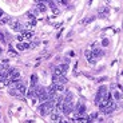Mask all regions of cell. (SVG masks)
Here are the masks:
<instances>
[{"mask_svg":"<svg viewBox=\"0 0 123 123\" xmlns=\"http://www.w3.org/2000/svg\"><path fill=\"white\" fill-rule=\"evenodd\" d=\"M52 110H54V103L49 102V100L42 102V103L39 105V107H37V111H39V114L42 115V117H47Z\"/></svg>","mask_w":123,"mask_h":123,"instance_id":"obj_1","label":"cell"},{"mask_svg":"<svg viewBox=\"0 0 123 123\" xmlns=\"http://www.w3.org/2000/svg\"><path fill=\"white\" fill-rule=\"evenodd\" d=\"M106 92H107V87L100 86V87L98 88V92H96V96H95V103H96V105H99V102H100L102 96L105 95Z\"/></svg>","mask_w":123,"mask_h":123,"instance_id":"obj_2","label":"cell"},{"mask_svg":"<svg viewBox=\"0 0 123 123\" xmlns=\"http://www.w3.org/2000/svg\"><path fill=\"white\" fill-rule=\"evenodd\" d=\"M15 88H16V91H18L19 95H24L25 92H27V87H25L24 84L20 82V80L15 82Z\"/></svg>","mask_w":123,"mask_h":123,"instance_id":"obj_3","label":"cell"},{"mask_svg":"<svg viewBox=\"0 0 123 123\" xmlns=\"http://www.w3.org/2000/svg\"><path fill=\"white\" fill-rule=\"evenodd\" d=\"M9 79H11V82H13V83H15V82H18V80L20 79V72H19L18 70H15V68H13V71L9 74Z\"/></svg>","mask_w":123,"mask_h":123,"instance_id":"obj_4","label":"cell"},{"mask_svg":"<svg viewBox=\"0 0 123 123\" xmlns=\"http://www.w3.org/2000/svg\"><path fill=\"white\" fill-rule=\"evenodd\" d=\"M110 13V8L108 7H100L99 8V18H106Z\"/></svg>","mask_w":123,"mask_h":123,"instance_id":"obj_5","label":"cell"},{"mask_svg":"<svg viewBox=\"0 0 123 123\" xmlns=\"http://www.w3.org/2000/svg\"><path fill=\"white\" fill-rule=\"evenodd\" d=\"M22 35H23V39L28 42V40L32 39V36H34V32H32V31H28V30H27V31H23Z\"/></svg>","mask_w":123,"mask_h":123,"instance_id":"obj_6","label":"cell"},{"mask_svg":"<svg viewBox=\"0 0 123 123\" xmlns=\"http://www.w3.org/2000/svg\"><path fill=\"white\" fill-rule=\"evenodd\" d=\"M36 11H37V12H42V13L46 12V11H47V6L44 4V1H43V3L37 4V6H36Z\"/></svg>","mask_w":123,"mask_h":123,"instance_id":"obj_7","label":"cell"},{"mask_svg":"<svg viewBox=\"0 0 123 123\" xmlns=\"http://www.w3.org/2000/svg\"><path fill=\"white\" fill-rule=\"evenodd\" d=\"M16 48L19 49V51H23V49H25V48H30V43L28 42H25V43H18V46H16Z\"/></svg>","mask_w":123,"mask_h":123,"instance_id":"obj_8","label":"cell"},{"mask_svg":"<svg viewBox=\"0 0 123 123\" xmlns=\"http://www.w3.org/2000/svg\"><path fill=\"white\" fill-rule=\"evenodd\" d=\"M11 23V28H12L13 31H20L22 30V24L19 22H9Z\"/></svg>","mask_w":123,"mask_h":123,"instance_id":"obj_9","label":"cell"},{"mask_svg":"<svg viewBox=\"0 0 123 123\" xmlns=\"http://www.w3.org/2000/svg\"><path fill=\"white\" fill-rule=\"evenodd\" d=\"M36 83H37V76L36 75H32V76H31V87H35Z\"/></svg>","mask_w":123,"mask_h":123,"instance_id":"obj_10","label":"cell"},{"mask_svg":"<svg viewBox=\"0 0 123 123\" xmlns=\"http://www.w3.org/2000/svg\"><path fill=\"white\" fill-rule=\"evenodd\" d=\"M25 94H27V95L30 96V98H34V96H35V87H31V88L28 90V91L25 92Z\"/></svg>","mask_w":123,"mask_h":123,"instance_id":"obj_11","label":"cell"},{"mask_svg":"<svg viewBox=\"0 0 123 123\" xmlns=\"http://www.w3.org/2000/svg\"><path fill=\"white\" fill-rule=\"evenodd\" d=\"M0 22L3 23V24H7V23L11 22V18H9V16H4V18H0Z\"/></svg>","mask_w":123,"mask_h":123,"instance_id":"obj_12","label":"cell"},{"mask_svg":"<svg viewBox=\"0 0 123 123\" xmlns=\"http://www.w3.org/2000/svg\"><path fill=\"white\" fill-rule=\"evenodd\" d=\"M94 19H95V16H90V18H87V19H84L83 22V24H88V23H91V22H94Z\"/></svg>","mask_w":123,"mask_h":123,"instance_id":"obj_13","label":"cell"},{"mask_svg":"<svg viewBox=\"0 0 123 123\" xmlns=\"http://www.w3.org/2000/svg\"><path fill=\"white\" fill-rule=\"evenodd\" d=\"M46 3H48V6L51 7V8H54V9H55V3H54L52 0H47Z\"/></svg>","mask_w":123,"mask_h":123,"instance_id":"obj_14","label":"cell"},{"mask_svg":"<svg viewBox=\"0 0 123 123\" xmlns=\"http://www.w3.org/2000/svg\"><path fill=\"white\" fill-rule=\"evenodd\" d=\"M102 46H103V47L108 46V39H103V42H102Z\"/></svg>","mask_w":123,"mask_h":123,"instance_id":"obj_15","label":"cell"},{"mask_svg":"<svg viewBox=\"0 0 123 123\" xmlns=\"http://www.w3.org/2000/svg\"><path fill=\"white\" fill-rule=\"evenodd\" d=\"M114 98L119 100V99H120V94H119V92H114Z\"/></svg>","mask_w":123,"mask_h":123,"instance_id":"obj_16","label":"cell"},{"mask_svg":"<svg viewBox=\"0 0 123 123\" xmlns=\"http://www.w3.org/2000/svg\"><path fill=\"white\" fill-rule=\"evenodd\" d=\"M34 18H35V16L32 15L31 12H28V13H27V19H28V20H31V19H34Z\"/></svg>","mask_w":123,"mask_h":123,"instance_id":"obj_17","label":"cell"},{"mask_svg":"<svg viewBox=\"0 0 123 123\" xmlns=\"http://www.w3.org/2000/svg\"><path fill=\"white\" fill-rule=\"evenodd\" d=\"M23 40H24V39H23V35H19V36H18V42H23Z\"/></svg>","mask_w":123,"mask_h":123,"instance_id":"obj_18","label":"cell"},{"mask_svg":"<svg viewBox=\"0 0 123 123\" xmlns=\"http://www.w3.org/2000/svg\"><path fill=\"white\" fill-rule=\"evenodd\" d=\"M8 54H9V55H11V56L16 55V54H15V51H12V49H9V51H8Z\"/></svg>","mask_w":123,"mask_h":123,"instance_id":"obj_19","label":"cell"},{"mask_svg":"<svg viewBox=\"0 0 123 123\" xmlns=\"http://www.w3.org/2000/svg\"><path fill=\"white\" fill-rule=\"evenodd\" d=\"M0 40H1V42H4V36H3V34H1V32H0Z\"/></svg>","mask_w":123,"mask_h":123,"instance_id":"obj_20","label":"cell"},{"mask_svg":"<svg viewBox=\"0 0 123 123\" xmlns=\"http://www.w3.org/2000/svg\"><path fill=\"white\" fill-rule=\"evenodd\" d=\"M1 15H3V11H1V9H0V18H1Z\"/></svg>","mask_w":123,"mask_h":123,"instance_id":"obj_21","label":"cell"},{"mask_svg":"<svg viewBox=\"0 0 123 123\" xmlns=\"http://www.w3.org/2000/svg\"><path fill=\"white\" fill-rule=\"evenodd\" d=\"M106 3H107V4H108V3H110V0H106Z\"/></svg>","mask_w":123,"mask_h":123,"instance_id":"obj_22","label":"cell"},{"mask_svg":"<svg viewBox=\"0 0 123 123\" xmlns=\"http://www.w3.org/2000/svg\"><path fill=\"white\" fill-rule=\"evenodd\" d=\"M0 118H1V115H0Z\"/></svg>","mask_w":123,"mask_h":123,"instance_id":"obj_23","label":"cell"}]
</instances>
